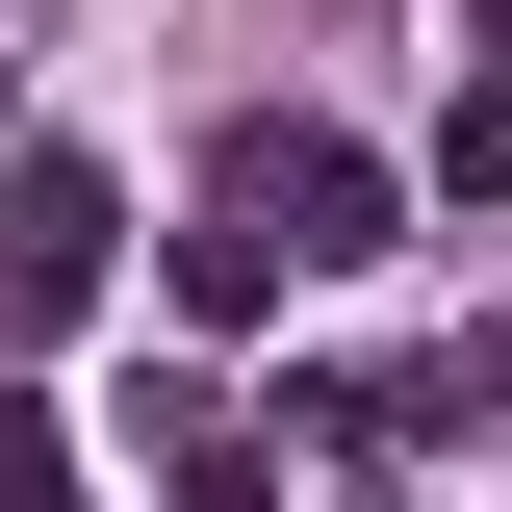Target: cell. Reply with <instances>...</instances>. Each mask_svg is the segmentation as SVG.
<instances>
[{
	"label": "cell",
	"mask_w": 512,
	"mask_h": 512,
	"mask_svg": "<svg viewBox=\"0 0 512 512\" xmlns=\"http://www.w3.org/2000/svg\"><path fill=\"white\" fill-rule=\"evenodd\" d=\"M205 180L282 231V282H308V256H384V231H410V180H384L359 128H308V103H231V154H205Z\"/></svg>",
	"instance_id": "6da1fadb"
},
{
	"label": "cell",
	"mask_w": 512,
	"mask_h": 512,
	"mask_svg": "<svg viewBox=\"0 0 512 512\" xmlns=\"http://www.w3.org/2000/svg\"><path fill=\"white\" fill-rule=\"evenodd\" d=\"M103 282H128V180H103V154H0V333L52 359Z\"/></svg>",
	"instance_id": "7a4b0ae2"
},
{
	"label": "cell",
	"mask_w": 512,
	"mask_h": 512,
	"mask_svg": "<svg viewBox=\"0 0 512 512\" xmlns=\"http://www.w3.org/2000/svg\"><path fill=\"white\" fill-rule=\"evenodd\" d=\"M154 282H180V333H256V308H282V231H256V205L205 180L180 231H154Z\"/></svg>",
	"instance_id": "3957f363"
},
{
	"label": "cell",
	"mask_w": 512,
	"mask_h": 512,
	"mask_svg": "<svg viewBox=\"0 0 512 512\" xmlns=\"http://www.w3.org/2000/svg\"><path fill=\"white\" fill-rule=\"evenodd\" d=\"M154 487H180V512H256V487H282V436H231V410H154Z\"/></svg>",
	"instance_id": "277c9868"
},
{
	"label": "cell",
	"mask_w": 512,
	"mask_h": 512,
	"mask_svg": "<svg viewBox=\"0 0 512 512\" xmlns=\"http://www.w3.org/2000/svg\"><path fill=\"white\" fill-rule=\"evenodd\" d=\"M0 512H103V487H77V436H52V410H0Z\"/></svg>",
	"instance_id": "5b68a950"
},
{
	"label": "cell",
	"mask_w": 512,
	"mask_h": 512,
	"mask_svg": "<svg viewBox=\"0 0 512 512\" xmlns=\"http://www.w3.org/2000/svg\"><path fill=\"white\" fill-rule=\"evenodd\" d=\"M461 103H512V0H461Z\"/></svg>",
	"instance_id": "8992f818"
},
{
	"label": "cell",
	"mask_w": 512,
	"mask_h": 512,
	"mask_svg": "<svg viewBox=\"0 0 512 512\" xmlns=\"http://www.w3.org/2000/svg\"><path fill=\"white\" fill-rule=\"evenodd\" d=\"M461 410H512V308H487V333H461Z\"/></svg>",
	"instance_id": "52a82bcc"
},
{
	"label": "cell",
	"mask_w": 512,
	"mask_h": 512,
	"mask_svg": "<svg viewBox=\"0 0 512 512\" xmlns=\"http://www.w3.org/2000/svg\"><path fill=\"white\" fill-rule=\"evenodd\" d=\"M333 512H410V487H333Z\"/></svg>",
	"instance_id": "ba28073f"
}]
</instances>
